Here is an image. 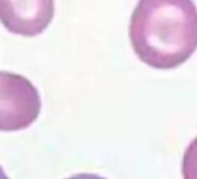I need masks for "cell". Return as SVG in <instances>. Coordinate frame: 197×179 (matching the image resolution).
Here are the masks:
<instances>
[{"label": "cell", "mask_w": 197, "mask_h": 179, "mask_svg": "<svg viewBox=\"0 0 197 179\" xmlns=\"http://www.w3.org/2000/svg\"><path fill=\"white\" fill-rule=\"evenodd\" d=\"M132 49L158 70L182 65L197 50V7L193 0H139L130 20Z\"/></svg>", "instance_id": "1"}, {"label": "cell", "mask_w": 197, "mask_h": 179, "mask_svg": "<svg viewBox=\"0 0 197 179\" xmlns=\"http://www.w3.org/2000/svg\"><path fill=\"white\" fill-rule=\"evenodd\" d=\"M42 103L36 86L25 76L0 71V132H18L37 120Z\"/></svg>", "instance_id": "2"}, {"label": "cell", "mask_w": 197, "mask_h": 179, "mask_svg": "<svg viewBox=\"0 0 197 179\" xmlns=\"http://www.w3.org/2000/svg\"><path fill=\"white\" fill-rule=\"evenodd\" d=\"M55 15V0H0V22L10 33L33 37L42 34Z\"/></svg>", "instance_id": "3"}, {"label": "cell", "mask_w": 197, "mask_h": 179, "mask_svg": "<svg viewBox=\"0 0 197 179\" xmlns=\"http://www.w3.org/2000/svg\"><path fill=\"white\" fill-rule=\"evenodd\" d=\"M181 172L183 179H197V136L184 151Z\"/></svg>", "instance_id": "4"}, {"label": "cell", "mask_w": 197, "mask_h": 179, "mask_svg": "<svg viewBox=\"0 0 197 179\" xmlns=\"http://www.w3.org/2000/svg\"><path fill=\"white\" fill-rule=\"evenodd\" d=\"M67 179H106L103 177H100L97 175H93V173H79V175H75L72 176Z\"/></svg>", "instance_id": "5"}, {"label": "cell", "mask_w": 197, "mask_h": 179, "mask_svg": "<svg viewBox=\"0 0 197 179\" xmlns=\"http://www.w3.org/2000/svg\"><path fill=\"white\" fill-rule=\"evenodd\" d=\"M0 179H10V178H8V176L6 175L5 170L2 169L1 166H0Z\"/></svg>", "instance_id": "6"}]
</instances>
